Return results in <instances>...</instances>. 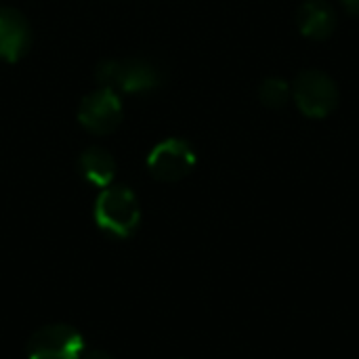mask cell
<instances>
[{"label": "cell", "mask_w": 359, "mask_h": 359, "mask_svg": "<svg viewBox=\"0 0 359 359\" xmlns=\"http://www.w3.org/2000/svg\"><path fill=\"white\" fill-rule=\"evenodd\" d=\"M141 221V206L133 189L126 185H109L101 189L95 202V223L114 238H128Z\"/></svg>", "instance_id": "obj_1"}, {"label": "cell", "mask_w": 359, "mask_h": 359, "mask_svg": "<svg viewBox=\"0 0 359 359\" xmlns=\"http://www.w3.org/2000/svg\"><path fill=\"white\" fill-rule=\"evenodd\" d=\"M95 78L116 93H147L162 84V69L147 59H109L97 65Z\"/></svg>", "instance_id": "obj_2"}, {"label": "cell", "mask_w": 359, "mask_h": 359, "mask_svg": "<svg viewBox=\"0 0 359 359\" xmlns=\"http://www.w3.org/2000/svg\"><path fill=\"white\" fill-rule=\"evenodd\" d=\"M297 107L307 118H326L339 103V88L334 80L320 69H303L292 84Z\"/></svg>", "instance_id": "obj_3"}, {"label": "cell", "mask_w": 359, "mask_h": 359, "mask_svg": "<svg viewBox=\"0 0 359 359\" xmlns=\"http://www.w3.org/2000/svg\"><path fill=\"white\" fill-rule=\"evenodd\" d=\"M25 351L27 359H80L84 339L69 324H48L29 337Z\"/></svg>", "instance_id": "obj_4"}, {"label": "cell", "mask_w": 359, "mask_h": 359, "mask_svg": "<svg viewBox=\"0 0 359 359\" xmlns=\"http://www.w3.org/2000/svg\"><path fill=\"white\" fill-rule=\"evenodd\" d=\"M124 118V107L114 88L99 86L88 93L78 107V122L93 135L114 133Z\"/></svg>", "instance_id": "obj_5"}, {"label": "cell", "mask_w": 359, "mask_h": 359, "mask_svg": "<svg viewBox=\"0 0 359 359\" xmlns=\"http://www.w3.org/2000/svg\"><path fill=\"white\" fill-rule=\"evenodd\" d=\"M196 166V151L183 139H166L158 143L147 156L149 172L164 183L185 179Z\"/></svg>", "instance_id": "obj_6"}, {"label": "cell", "mask_w": 359, "mask_h": 359, "mask_svg": "<svg viewBox=\"0 0 359 359\" xmlns=\"http://www.w3.org/2000/svg\"><path fill=\"white\" fill-rule=\"evenodd\" d=\"M29 44L32 32L27 19L11 6H0V59L15 63L29 50Z\"/></svg>", "instance_id": "obj_7"}, {"label": "cell", "mask_w": 359, "mask_h": 359, "mask_svg": "<svg viewBox=\"0 0 359 359\" xmlns=\"http://www.w3.org/2000/svg\"><path fill=\"white\" fill-rule=\"evenodd\" d=\"M297 27L305 38L326 40L337 29V13L324 0H307L297 11Z\"/></svg>", "instance_id": "obj_8"}, {"label": "cell", "mask_w": 359, "mask_h": 359, "mask_svg": "<svg viewBox=\"0 0 359 359\" xmlns=\"http://www.w3.org/2000/svg\"><path fill=\"white\" fill-rule=\"evenodd\" d=\"M82 177L95 187H109L116 177V160L109 151L101 147H88L78 160Z\"/></svg>", "instance_id": "obj_9"}, {"label": "cell", "mask_w": 359, "mask_h": 359, "mask_svg": "<svg viewBox=\"0 0 359 359\" xmlns=\"http://www.w3.org/2000/svg\"><path fill=\"white\" fill-rule=\"evenodd\" d=\"M288 97H290V86L282 78H267L259 88V99L269 109L284 107L288 103Z\"/></svg>", "instance_id": "obj_10"}, {"label": "cell", "mask_w": 359, "mask_h": 359, "mask_svg": "<svg viewBox=\"0 0 359 359\" xmlns=\"http://www.w3.org/2000/svg\"><path fill=\"white\" fill-rule=\"evenodd\" d=\"M80 359H114V358H111L109 353H105V351H99V349H95V351H84Z\"/></svg>", "instance_id": "obj_11"}, {"label": "cell", "mask_w": 359, "mask_h": 359, "mask_svg": "<svg viewBox=\"0 0 359 359\" xmlns=\"http://www.w3.org/2000/svg\"><path fill=\"white\" fill-rule=\"evenodd\" d=\"M341 2L351 15H359V0H341Z\"/></svg>", "instance_id": "obj_12"}]
</instances>
